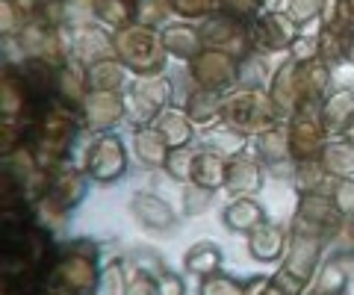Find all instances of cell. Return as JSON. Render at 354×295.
<instances>
[{"label":"cell","instance_id":"obj_1","mask_svg":"<svg viewBox=\"0 0 354 295\" xmlns=\"http://www.w3.org/2000/svg\"><path fill=\"white\" fill-rule=\"evenodd\" d=\"M101 242L88 236L59 242L39 295H92L101 278Z\"/></svg>","mask_w":354,"mask_h":295},{"label":"cell","instance_id":"obj_2","mask_svg":"<svg viewBox=\"0 0 354 295\" xmlns=\"http://www.w3.org/2000/svg\"><path fill=\"white\" fill-rule=\"evenodd\" d=\"M283 115L263 89H239L225 95V109H221V124L230 127L239 136H254L257 139L266 130L281 124Z\"/></svg>","mask_w":354,"mask_h":295},{"label":"cell","instance_id":"obj_3","mask_svg":"<svg viewBox=\"0 0 354 295\" xmlns=\"http://www.w3.org/2000/svg\"><path fill=\"white\" fill-rule=\"evenodd\" d=\"M325 248H328V242L322 236L290 231V245H286V254L281 260L278 272L272 275V280L281 283L290 295H301L310 283H313L319 266H322Z\"/></svg>","mask_w":354,"mask_h":295},{"label":"cell","instance_id":"obj_4","mask_svg":"<svg viewBox=\"0 0 354 295\" xmlns=\"http://www.w3.org/2000/svg\"><path fill=\"white\" fill-rule=\"evenodd\" d=\"M113 48L118 59L136 74V77H160L165 68V45L162 36L148 27H121L113 36Z\"/></svg>","mask_w":354,"mask_h":295},{"label":"cell","instance_id":"obj_5","mask_svg":"<svg viewBox=\"0 0 354 295\" xmlns=\"http://www.w3.org/2000/svg\"><path fill=\"white\" fill-rule=\"evenodd\" d=\"M83 169H86L88 178H92V183H104V187L118 183L130 169L124 139H121L118 133H113V130L95 133V139L86 145Z\"/></svg>","mask_w":354,"mask_h":295},{"label":"cell","instance_id":"obj_6","mask_svg":"<svg viewBox=\"0 0 354 295\" xmlns=\"http://www.w3.org/2000/svg\"><path fill=\"white\" fill-rule=\"evenodd\" d=\"M346 222L342 213L337 210L330 192H316V195H298L295 213H292V225L290 231H301V234H313L322 236L330 245V239L339 231V225Z\"/></svg>","mask_w":354,"mask_h":295},{"label":"cell","instance_id":"obj_7","mask_svg":"<svg viewBox=\"0 0 354 295\" xmlns=\"http://www.w3.org/2000/svg\"><path fill=\"white\" fill-rule=\"evenodd\" d=\"M127 95V122H133V127L153 124L157 115L171 106V83L162 77H136Z\"/></svg>","mask_w":354,"mask_h":295},{"label":"cell","instance_id":"obj_8","mask_svg":"<svg viewBox=\"0 0 354 295\" xmlns=\"http://www.w3.org/2000/svg\"><path fill=\"white\" fill-rule=\"evenodd\" d=\"M189 77L198 89L227 95L239 83V59L221 50H201L195 59H189Z\"/></svg>","mask_w":354,"mask_h":295},{"label":"cell","instance_id":"obj_9","mask_svg":"<svg viewBox=\"0 0 354 295\" xmlns=\"http://www.w3.org/2000/svg\"><path fill=\"white\" fill-rule=\"evenodd\" d=\"M266 183V166L254 151L242 148L227 154V169H225V189L230 198H254Z\"/></svg>","mask_w":354,"mask_h":295},{"label":"cell","instance_id":"obj_10","mask_svg":"<svg viewBox=\"0 0 354 295\" xmlns=\"http://www.w3.org/2000/svg\"><path fill=\"white\" fill-rule=\"evenodd\" d=\"M286 127H290V148H292V160L301 166V162H313L322 154V148L328 145V127L322 122L319 113H298L292 118H286Z\"/></svg>","mask_w":354,"mask_h":295},{"label":"cell","instance_id":"obj_11","mask_svg":"<svg viewBox=\"0 0 354 295\" xmlns=\"http://www.w3.org/2000/svg\"><path fill=\"white\" fill-rule=\"evenodd\" d=\"M88 183H92V178L86 174V169L83 166H71V162L65 160V162H59V166L50 169V189H48L44 198L53 201L62 213L71 216L77 207L86 201Z\"/></svg>","mask_w":354,"mask_h":295},{"label":"cell","instance_id":"obj_12","mask_svg":"<svg viewBox=\"0 0 354 295\" xmlns=\"http://www.w3.org/2000/svg\"><path fill=\"white\" fill-rule=\"evenodd\" d=\"M127 118V97L121 92H92L80 106L86 133H106Z\"/></svg>","mask_w":354,"mask_h":295},{"label":"cell","instance_id":"obj_13","mask_svg":"<svg viewBox=\"0 0 354 295\" xmlns=\"http://www.w3.org/2000/svg\"><path fill=\"white\" fill-rule=\"evenodd\" d=\"M254 154L263 160V166L269 169L274 178H292L295 169H298V162L292 160L290 127H286V122L274 124L272 130L260 133L257 142H254Z\"/></svg>","mask_w":354,"mask_h":295},{"label":"cell","instance_id":"obj_14","mask_svg":"<svg viewBox=\"0 0 354 295\" xmlns=\"http://www.w3.org/2000/svg\"><path fill=\"white\" fill-rule=\"evenodd\" d=\"M130 216L145 227L151 234H171L177 227V213L174 207L162 198L157 192H148V189H139L130 195V204H127Z\"/></svg>","mask_w":354,"mask_h":295},{"label":"cell","instance_id":"obj_15","mask_svg":"<svg viewBox=\"0 0 354 295\" xmlns=\"http://www.w3.org/2000/svg\"><path fill=\"white\" fill-rule=\"evenodd\" d=\"M295 21L283 12H269L263 15L257 24L251 27V36H254V48L257 50H266V53H274V50H286L292 48V41L298 39L295 36Z\"/></svg>","mask_w":354,"mask_h":295},{"label":"cell","instance_id":"obj_16","mask_svg":"<svg viewBox=\"0 0 354 295\" xmlns=\"http://www.w3.org/2000/svg\"><path fill=\"white\" fill-rule=\"evenodd\" d=\"M290 245V231L283 225L274 222H263L260 227H254L248 234V257L257 263H281Z\"/></svg>","mask_w":354,"mask_h":295},{"label":"cell","instance_id":"obj_17","mask_svg":"<svg viewBox=\"0 0 354 295\" xmlns=\"http://www.w3.org/2000/svg\"><path fill=\"white\" fill-rule=\"evenodd\" d=\"M225 169H227V154L216 145H204L195 148V157H192V180L189 183H198L204 189H213L218 192L225 187Z\"/></svg>","mask_w":354,"mask_h":295},{"label":"cell","instance_id":"obj_18","mask_svg":"<svg viewBox=\"0 0 354 295\" xmlns=\"http://www.w3.org/2000/svg\"><path fill=\"white\" fill-rule=\"evenodd\" d=\"M171 154V145L162 139V133L153 124L133 127V157L142 169H165V160Z\"/></svg>","mask_w":354,"mask_h":295},{"label":"cell","instance_id":"obj_19","mask_svg":"<svg viewBox=\"0 0 354 295\" xmlns=\"http://www.w3.org/2000/svg\"><path fill=\"white\" fill-rule=\"evenodd\" d=\"M218 222L225 231L230 234H242V236H248L254 227H260L263 222H269V216H266L263 210V204L257 198H234L225 210H221L218 216Z\"/></svg>","mask_w":354,"mask_h":295},{"label":"cell","instance_id":"obj_20","mask_svg":"<svg viewBox=\"0 0 354 295\" xmlns=\"http://www.w3.org/2000/svg\"><path fill=\"white\" fill-rule=\"evenodd\" d=\"M186 115L192 118L195 127L201 130H213L221 122V109H225V92H209V89H195L186 97Z\"/></svg>","mask_w":354,"mask_h":295},{"label":"cell","instance_id":"obj_21","mask_svg":"<svg viewBox=\"0 0 354 295\" xmlns=\"http://www.w3.org/2000/svg\"><path fill=\"white\" fill-rule=\"evenodd\" d=\"M319 115H322V122H325L330 136H342L346 127L351 124V118H354V92L348 89V86L346 89H334L322 101V106H319Z\"/></svg>","mask_w":354,"mask_h":295},{"label":"cell","instance_id":"obj_22","mask_svg":"<svg viewBox=\"0 0 354 295\" xmlns=\"http://www.w3.org/2000/svg\"><path fill=\"white\" fill-rule=\"evenodd\" d=\"M153 127L162 133V139L169 142L171 148H186V145H195V124L192 118L186 115V109H177V106H169L165 113L157 115Z\"/></svg>","mask_w":354,"mask_h":295},{"label":"cell","instance_id":"obj_23","mask_svg":"<svg viewBox=\"0 0 354 295\" xmlns=\"http://www.w3.org/2000/svg\"><path fill=\"white\" fill-rule=\"evenodd\" d=\"M351 272L346 266V260L339 254H330L328 260H322V266H319L316 278L310 287H316L322 295H339V292H348V283H351Z\"/></svg>","mask_w":354,"mask_h":295},{"label":"cell","instance_id":"obj_24","mask_svg":"<svg viewBox=\"0 0 354 295\" xmlns=\"http://www.w3.org/2000/svg\"><path fill=\"white\" fill-rule=\"evenodd\" d=\"M322 166L330 178H354V145L348 139H328V145L319 154Z\"/></svg>","mask_w":354,"mask_h":295},{"label":"cell","instance_id":"obj_25","mask_svg":"<svg viewBox=\"0 0 354 295\" xmlns=\"http://www.w3.org/2000/svg\"><path fill=\"white\" fill-rule=\"evenodd\" d=\"M221 248L216 242H209V239H201V242H195L189 251L183 254V269L189 272L195 278H209L221 272Z\"/></svg>","mask_w":354,"mask_h":295},{"label":"cell","instance_id":"obj_26","mask_svg":"<svg viewBox=\"0 0 354 295\" xmlns=\"http://www.w3.org/2000/svg\"><path fill=\"white\" fill-rule=\"evenodd\" d=\"M127 65L124 62H115V59H101L95 65H88L86 74H88V86L92 92H121L127 86Z\"/></svg>","mask_w":354,"mask_h":295},{"label":"cell","instance_id":"obj_27","mask_svg":"<svg viewBox=\"0 0 354 295\" xmlns=\"http://www.w3.org/2000/svg\"><path fill=\"white\" fill-rule=\"evenodd\" d=\"M162 45L177 59H195L198 53H201L204 41H201V30L186 27V24H177V27H169V30L162 32Z\"/></svg>","mask_w":354,"mask_h":295},{"label":"cell","instance_id":"obj_28","mask_svg":"<svg viewBox=\"0 0 354 295\" xmlns=\"http://www.w3.org/2000/svg\"><path fill=\"white\" fill-rule=\"evenodd\" d=\"M292 187L298 195H316V192H330L334 187V178L319 166V160L313 162H301L292 174Z\"/></svg>","mask_w":354,"mask_h":295},{"label":"cell","instance_id":"obj_29","mask_svg":"<svg viewBox=\"0 0 354 295\" xmlns=\"http://www.w3.org/2000/svg\"><path fill=\"white\" fill-rule=\"evenodd\" d=\"M127 278H130V263L124 257L106 260L92 295H127Z\"/></svg>","mask_w":354,"mask_h":295},{"label":"cell","instance_id":"obj_30","mask_svg":"<svg viewBox=\"0 0 354 295\" xmlns=\"http://www.w3.org/2000/svg\"><path fill=\"white\" fill-rule=\"evenodd\" d=\"M198 295H248V292H245V280L225 275V272H216L209 278H201Z\"/></svg>","mask_w":354,"mask_h":295},{"label":"cell","instance_id":"obj_31","mask_svg":"<svg viewBox=\"0 0 354 295\" xmlns=\"http://www.w3.org/2000/svg\"><path fill=\"white\" fill-rule=\"evenodd\" d=\"M198 145H186V148H171L169 160H165V174L177 183H189L192 180V157H195Z\"/></svg>","mask_w":354,"mask_h":295},{"label":"cell","instance_id":"obj_32","mask_svg":"<svg viewBox=\"0 0 354 295\" xmlns=\"http://www.w3.org/2000/svg\"><path fill=\"white\" fill-rule=\"evenodd\" d=\"M127 295H162L160 292V275L145 266L130 263V278H127Z\"/></svg>","mask_w":354,"mask_h":295},{"label":"cell","instance_id":"obj_33","mask_svg":"<svg viewBox=\"0 0 354 295\" xmlns=\"http://www.w3.org/2000/svg\"><path fill=\"white\" fill-rule=\"evenodd\" d=\"M269 74H266V65L257 53H248V57L239 59V89H263Z\"/></svg>","mask_w":354,"mask_h":295},{"label":"cell","instance_id":"obj_34","mask_svg":"<svg viewBox=\"0 0 354 295\" xmlns=\"http://www.w3.org/2000/svg\"><path fill=\"white\" fill-rule=\"evenodd\" d=\"M216 192L213 189H204L198 183H183V192H180V207L186 216H201L209 204H213Z\"/></svg>","mask_w":354,"mask_h":295},{"label":"cell","instance_id":"obj_35","mask_svg":"<svg viewBox=\"0 0 354 295\" xmlns=\"http://www.w3.org/2000/svg\"><path fill=\"white\" fill-rule=\"evenodd\" d=\"M330 198H334L342 218H354V178H334Z\"/></svg>","mask_w":354,"mask_h":295},{"label":"cell","instance_id":"obj_36","mask_svg":"<svg viewBox=\"0 0 354 295\" xmlns=\"http://www.w3.org/2000/svg\"><path fill=\"white\" fill-rule=\"evenodd\" d=\"M325 0H290V18L295 24H307L313 15L322 12Z\"/></svg>","mask_w":354,"mask_h":295},{"label":"cell","instance_id":"obj_37","mask_svg":"<svg viewBox=\"0 0 354 295\" xmlns=\"http://www.w3.org/2000/svg\"><path fill=\"white\" fill-rule=\"evenodd\" d=\"M330 248L334 254H354V218H346L339 225V231L330 239Z\"/></svg>","mask_w":354,"mask_h":295},{"label":"cell","instance_id":"obj_38","mask_svg":"<svg viewBox=\"0 0 354 295\" xmlns=\"http://www.w3.org/2000/svg\"><path fill=\"white\" fill-rule=\"evenodd\" d=\"M171 9L183 18H201L213 12V0H171Z\"/></svg>","mask_w":354,"mask_h":295},{"label":"cell","instance_id":"obj_39","mask_svg":"<svg viewBox=\"0 0 354 295\" xmlns=\"http://www.w3.org/2000/svg\"><path fill=\"white\" fill-rule=\"evenodd\" d=\"M160 292H162V295H186V280H183V275H177V272H171V269L160 272Z\"/></svg>","mask_w":354,"mask_h":295},{"label":"cell","instance_id":"obj_40","mask_svg":"<svg viewBox=\"0 0 354 295\" xmlns=\"http://www.w3.org/2000/svg\"><path fill=\"white\" fill-rule=\"evenodd\" d=\"M342 59H346V62H354V30L342 36Z\"/></svg>","mask_w":354,"mask_h":295},{"label":"cell","instance_id":"obj_41","mask_svg":"<svg viewBox=\"0 0 354 295\" xmlns=\"http://www.w3.org/2000/svg\"><path fill=\"white\" fill-rule=\"evenodd\" d=\"M263 295H290V292H286V289L281 287V283H274V280H269V287H266V289H263Z\"/></svg>","mask_w":354,"mask_h":295},{"label":"cell","instance_id":"obj_42","mask_svg":"<svg viewBox=\"0 0 354 295\" xmlns=\"http://www.w3.org/2000/svg\"><path fill=\"white\" fill-rule=\"evenodd\" d=\"M342 139H348L351 145H354V118H351V124L346 127V133H342Z\"/></svg>","mask_w":354,"mask_h":295},{"label":"cell","instance_id":"obj_43","mask_svg":"<svg viewBox=\"0 0 354 295\" xmlns=\"http://www.w3.org/2000/svg\"><path fill=\"white\" fill-rule=\"evenodd\" d=\"M301 295H322V292H319V289H316V287H307V289H304V292H301Z\"/></svg>","mask_w":354,"mask_h":295},{"label":"cell","instance_id":"obj_44","mask_svg":"<svg viewBox=\"0 0 354 295\" xmlns=\"http://www.w3.org/2000/svg\"><path fill=\"white\" fill-rule=\"evenodd\" d=\"M339 295H348V292H339Z\"/></svg>","mask_w":354,"mask_h":295},{"label":"cell","instance_id":"obj_45","mask_svg":"<svg viewBox=\"0 0 354 295\" xmlns=\"http://www.w3.org/2000/svg\"><path fill=\"white\" fill-rule=\"evenodd\" d=\"M351 9H354V0H351Z\"/></svg>","mask_w":354,"mask_h":295}]
</instances>
